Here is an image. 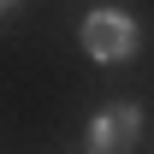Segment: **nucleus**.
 Returning <instances> with one entry per match:
<instances>
[{"mask_svg":"<svg viewBox=\"0 0 154 154\" xmlns=\"http://www.w3.org/2000/svg\"><path fill=\"white\" fill-rule=\"evenodd\" d=\"M83 48L95 59H131L136 54V24L125 12H89L83 18Z\"/></svg>","mask_w":154,"mask_h":154,"instance_id":"1","label":"nucleus"},{"mask_svg":"<svg viewBox=\"0 0 154 154\" xmlns=\"http://www.w3.org/2000/svg\"><path fill=\"white\" fill-rule=\"evenodd\" d=\"M136 131H142V113L136 107H107V113L89 125V148L95 154H113V148H131Z\"/></svg>","mask_w":154,"mask_h":154,"instance_id":"2","label":"nucleus"},{"mask_svg":"<svg viewBox=\"0 0 154 154\" xmlns=\"http://www.w3.org/2000/svg\"><path fill=\"white\" fill-rule=\"evenodd\" d=\"M6 6H12V0H0V12H6Z\"/></svg>","mask_w":154,"mask_h":154,"instance_id":"3","label":"nucleus"}]
</instances>
